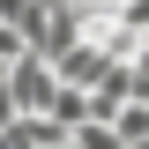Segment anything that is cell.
I'll return each instance as SVG.
<instances>
[{
  "label": "cell",
  "instance_id": "cell-1",
  "mask_svg": "<svg viewBox=\"0 0 149 149\" xmlns=\"http://www.w3.org/2000/svg\"><path fill=\"white\" fill-rule=\"evenodd\" d=\"M52 90H60V82H52V60H37V52H22L15 67H8V97H15V112H22V119L52 104Z\"/></svg>",
  "mask_w": 149,
  "mask_h": 149
},
{
  "label": "cell",
  "instance_id": "cell-2",
  "mask_svg": "<svg viewBox=\"0 0 149 149\" xmlns=\"http://www.w3.org/2000/svg\"><path fill=\"white\" fill-rule=\"evenodd\" d=\"M112 134H119V149H142L149 142V104L142 97H127V104L112 112Z\"/></svg>",
  "mask_w": 149,
  "mask_h": 149
},
{
  "label": "cell",
  "instance_id": "cell-5",
  "mask_svg": "<svg viewBox=\"0 0 149 149\" xmlns=\"http://www.w3.org/2000/svg\"><path fill=\"white\" fill-rule=\"evenodd\" d=\"M8 67H15V60H0V82H8Z\"/></svg>",
  "mask_w": 149,
  "mask_h": 149
},
{
  "label": "cell",
  "instance_id": "cell-3",
  "mask_svg": "<svg viewBox=\"0 0 149 149\" xmlns=\"http://www.w3.org/2000/svg\"><path fill=\"white\" fill-rule=\"evenodd\" d=\"M127 97H142V104H149V52L127 60Z\"/></svg>",
  "mask_w": 149,
  "mask_h": 149
},
{
  "label": "cell",
  "instance_id": "cell-4",
  "mask_svg": "<svg viewBox=\"0 0 149 149\" xmlns=\"http://www.w3.org/2000/svg\"><path fill=\"white\" fill-rule=\"evenodd\" d=\"M15 119H22V112H15V97H8V82H0V134L15 127Z\"/></svg>",
  "mask_w": 149,
  "mask_h": 149
}]
</instances>
